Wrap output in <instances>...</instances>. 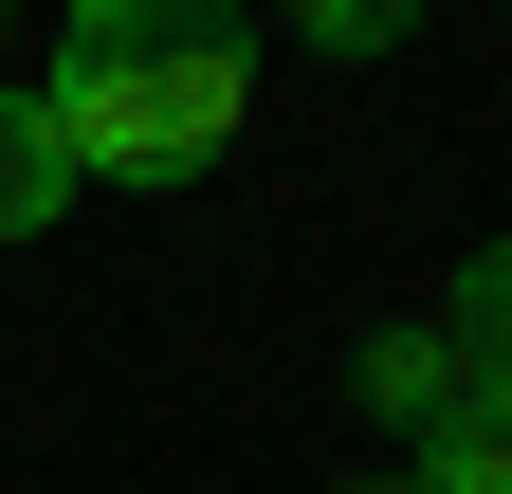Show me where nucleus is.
Wrapping results in <instances>:
<instances>
[{
    "label": "nucleus",
    "mask_w": 512,
    "mask_h": 494,
    "mask_svg": "<svg viewBox=\"0 0 512 494\" xmlns=\"http://www.w3.org/2000/svg\"><path fill=\"white\" fill-rule=\"evenodd\" d=\"M55 147H74V183H183L238 147L256 110V19L238 0H74V37H55Z\"/></svg>",
    "instance_id": "nucleus-1"
},
{
    "label": "nucleus",
    "mask_w": 512,
    "mask_h": 494,
    "mask_svg": "<svg viewBox=\"0 0 512 494\" xmlns=\"http://www.w3.org/2000/svg\"><path fill=\"white\" fill-rule=\"evenodd\" d=\"M403 494H512V403H494V385H458V421H421Z\"/></svg>",
    "instance_id": "nucleus-2"
},
{
    "label": "nucleus",
    "mask_w": 512,
    "mask_h": 494,
    "mask_svg": "<svg viewBox=\"0 0 512 494\" xmlns=\"http://www.w3.org/2000/svg\"><path fill=\"white\" fill-rule=\"evenodd\" d=\"M55 202H74V147H55V110L0 74V238H37Z\"/></svg>",
    "instance_id": "nucleus-3"
},
{
    "label": "nucleus",
    "mask_w": 512,
    "mask_h": 494,
    "mask_svg": "<svg viewBox=\"0 0 512 494\" xmlns=\"http://www.w3.org/2000/svg\"><path fill=\"white\" fill-rule=\"evenodd\" d=\"M458 385H476L458 330H366V403L403 421V440H421V421H458Z\"/></svg>",
    "instance_id": "nucleus-4"
},
{
    "label": "nucleus",
    "mask_w": 512,
    "mask_h": 494,
    "mask_svg": "<svg viewBox=\"0 0 512 494\" xmlns=\"http://www.w3.org/2000/svg\"><path fill=\"white\" fill-rule=\"evenodd\" d=\"M458 366H476V385L512 403V238H494V257L458 275Z\"/></svg>",
    "instance_id": "nucleus-5"
},
{
    "label": "nucleus",
    "mask_w": 512,
    "mask_h": 494,
    "mask_svg": "<svg viewBox=\"0 0 512 494\" xmlns=\"http://www.w3.org/2000/svg\"><path fill=\"white\" fill-rule=\"evenodd\" d=\"M293 19H311V55H403L421 0H293Z\"/></svg>",
    "instance_id": "nucleus-6"
},
{
    "label": "nucleus",
    "mask_w": 512,
    "mask_h": 494,
    "mask_svg": "<svg viewBox=\"0 0 512 494\" xmlns=\"http://www.w3.org/2000/svg\"><path fill=\"white\" fill-rule=\"evenodd\" d=\"M348 494H403V476H348Z\"/></svg>",
    "instance_id": "nucleus-7"
}]
</instances>
